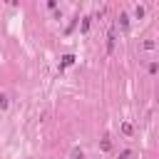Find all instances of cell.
<instances>
[{"label":"cell","instance_id":"8992f818","mask_svg":"<svg viewBox=\"0 0 159 159\" xmlns=\"http://www.w3.org/2000/svg\"><path fill=\"white\" fill-rule=\"evenodd\" d=\"M77 159H82V154H77Z\"/></svg>","mask_w":159,"mask_h":159},{"label":"cell","instance_id":"277c9868","mask_svg":"<svg viewBox=\"0 0 159 159\" xmlns=\"http://www.w3.org/2000/svg\"><path fill=\"white\" fill-rule=\"evenodd\" d=\"M109 147H112V144H109V139H102V149H104V152H109Z\"/></svg>","mask_w":159,"mask_h":159},{"label":"cell","instance_id":"7a4b0ae2","mask_svg":"<svg viewBox=\"0 0 159 159\" xmlns=\"http://www.w3.org/2000/svg\"><path fill=\"white\" fill-rule=\"evenodd\" d=\"M72 62H75L72 55H65V57H62V65H72Z\"/></svg>","mask_w":159,"mask_h":159},{"label":"cell","instance_id":"6da1fadb","mask_svg":"<svg viewBox=\"0 0 159 159\" xmlns=\"http://www.w3.org/2000/svg\"><path fill=\"white\" fill-rule=\"evenodd\" d=\"M107 50H109V52L114 50V30H109V42H107Z\"/></svg>","mask_w":159,"mask_h":159},{"label":"cell","instance_id":"5b68a950","mask_svg":"<svg viewBox=\"0 0 159 159\" xmlns=\"http://www.w3.org/2000/svg\"><path fill=\"white\" fill-rule=\"evenodd\" d=\"M0 107H7V97L5 94H0Z\"/></svg>","mask_w":159,"mask_h":159},{"label":"cell","instance_id":"3957f363","mask_svg":"<svg viewBox=\"0 0 159 159\" xmlns=\"http://www.w3.org/2000/svg\"><path fill=\"white\" fill-rule=\"evenodd\" d=\"M122 132L124 134H132V124H122Z\"/></svg>","mask_w":159,"mask_h":159}]
</instances>
